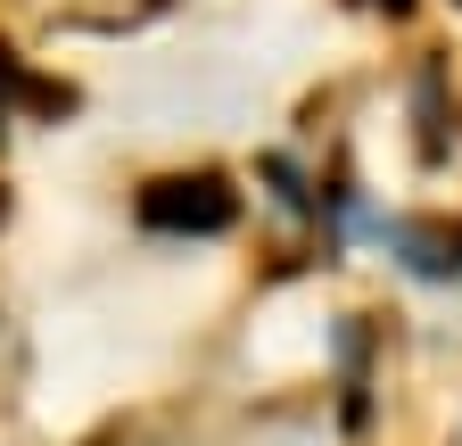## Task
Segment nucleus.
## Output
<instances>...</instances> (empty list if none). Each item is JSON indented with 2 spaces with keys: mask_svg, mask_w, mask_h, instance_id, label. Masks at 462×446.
Listing matches in <instances>:
<instances>
[{
  "mask_svg": "<svg viewBox=\"0 0 462 446\" xmlns=\"http://www.w3.org/2000/svg\"><path fill=\"white\" fill-rule=\"evenodd\" d=\"M256 182L273 190V207H281V215H314V190H306V174H298L289 157H256Z\"/></svg>",
  "mask_w": 462,
  "mask_h": 446,
  "instance_id": "7ed1b4c3",
  "label": "nucleus"
},
{
  "mask_svg": "<svg viewBox=\"0 0 462 446\" xmlns=\"http://www.w3.org/2000/svg\"><path fill=\"white\" fill-rule=\"evenodd\" d=\"M346 9H372V17H388V25H404V17L421 9V0H346Z\"/></svg>",
  "mask_w": 462,
  "mask_h": 446,
  "instance_id": "39448f33",
  "label": "nucleus"
},
{
  "mask_svg": "<svg viewBox=\"0 0 462 446\" xmlns=\"http://www.w3.org/2000/svg\"><path fill=\"white\" fill-rule=\"evenodd\" d=\"M380 232L404 256V273H421V282H454L462 273V240L454 232H430V223H380Z\"/></svg>",
  "mask_w": 462,
  "mask_h": 446,
  "instance_id": "f03ea898",
  "label": "nucleus"
},
{
  "mask_svg": "<svg viewBox=\"0 0 462 446\" xmlns=\"http://www.w3.org/2000/svg\"><path fill=\"white\" fill-rule=\"evenodd\" d=\"M133 223L157 240H223L240 223V190L215 165H190V174H149L133 190Z\"/></svg>",
  "mask_w": 462,
  "mask_h": 446,
  "instance_id": "f257e3e1",
  "label": "nucleus"
},
{
  "mask_svg": "<svg viewBox=\"0 0 462 446\" xmlns=\"http://www.w3.org/2000/svg\"><path fill=\"white\" fill-rule=\"evenodd\" d=\"M0 223H9V182H0Z\"/></svg>",
  "mask_w": 462,
  "mask_h": 446,
  "instance_id": "423d86ee",
  "label": "nucleus"
},
{
  "mask_svg": "<svg viewBox=\"0 0 462 446\" xmlns=\"http://www.w3.org/2000/svg\"><path fill=\"white\" fill-rule=\"evenodd\" d=\"M25 83H33V67L17 59V42L0 33V133H9V125L25 116Z\"/></svg>",
  "mask_w": 462,
  "mask_h": 446,
  "instance_id": "20e7f679",
  "label": "nucleus"
}]
</instances>
